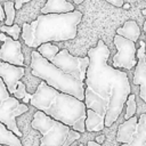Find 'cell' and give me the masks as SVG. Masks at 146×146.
<instances>
[{
    "label": "cell",
    "instance_id": "e0dca14e",
    "mask_svg": "<svg viewBox=\"0 0 146 146\" xmlns=\"http://www.w3.org/2000/svg\"><path fill=\"white\" fill-rule=\"evenodd\" d=\"M2 5L3 13H5V24L6 26H11L15 21V8H14V2L13 1H6Z\"/></svg>",
    "mask_w": 146,
    "mask_h": 146
},
{
    "label": "cell",
    "instance_id": "2e32d148",
    "mask_svg": "<svg viewBox=\"0 0 146 146\" xmlns=\"http://www.w3.org/2000/svg\"><path fill=\"white\" fill-rule=\"evenodd\" d=\"M35 51H36L42 58H44V59H47L48 62H50V60L58 54L59 48H58L57 46L50 43V42H47V43L40 44V46L36 48Z\"/></svg>",
    "mask_w": 146,
    "mask_h": 146
},
{
    "label": "cell",
    "instance_id": "8992f818",
    "mask_svg": "<svg viewBox=\"0 0 146 146\" xmlns=\"http://www.w3.org/2000/svg\"><path fill=\"white\" fill-rule=\"evenodd\" d=\"M29 111V106L19 103L13 96H10L0 79V123H2L10 132H13L16 137H22L23 133L19 131L16 117L26 113Z\"/></svg>",
    "mask_w": 146,
    "mask_h": 146
},
{
    "label": "cell",
    "instance_id": "7a4b0ae2",
    "mask_svg": "<svg viewBox=\"0 0 146 146\" xmlns=\"http://www.w3.org/2000/svg\"><path fill=\"white\" fill-rule=\"evenodd\" d=\"M29 104L52 120L67 125L79 133L86 131L84 103L48 87L43 81H41L36 90L31 94Z\"/></svg>",
    "mask_w": 146,
    "mask_h": 146
},
{
    "label": "cell",
    "instance_id": "d4e9b609",
    "mask_svg": "<svg viewBox=\"0 0 146 146\" xmlns=\"http://www.w3.org/2000/svg\"><path fill=\"white\" fill-rule=\"evenodd\" d=\"M5 21V13H3V8H2V5L0 3V22Z\"/></svg>",
    "mask_w": 146,
    "mask_h": 146
},
{
    "label": "cell",
    "instance_id": "484cf974",
    "mask_svg": "<svg viewBox=\"0 0 146 146\" xmlns=\"http://www.w3.org/2000/svg\"><path fill=\"white\" fill-rule=\"evenodd\" d=\"M87 146H100V145L96 144L94 140H89V141H88V144H87Z\"/></svg>",
    "mask_w": 146,
    "mask_h": 146
},
{
    "label": "cell",
    "instance_id": "603a6c76",
    "mask_svg": "<svg viewBox=\"0 0 146 146\" xmlns=\"http://www.w3.org/2000/svg\"><path fill=\"white\" fill-rule=\"evenodd\" d=\"M104 140H105V135H99V136H97L96 138H95V143L96 144H98V145H102V143H104Z\"/></svg>",
    "mask_w": 146,
    "mask_h": 146
},
{
    "label": "cell",
    "instance_id": "5bb4252c",
    "mask_svg": "<svg viewBox=\"0 0 146 146\" xmlns=\"http://www.w3.org/2000/svg\"><path fill=\"white\" fill-rule=\"evenodd\" d=\"M116 35L122 36L135 43L140 36V29L135 21H127L123 26L116 30Z\"/></svg>",
    "mask_w": 146,
    "mask_h": 146
},
{
    "label": "cell",
    "instance_id": "52a82bcc",
    "mask_svg": "<svg viewBox=\"0 0 146 146\" xmlns=\"http://www.w3.org/2000/svg\"><path fill=\"white\" fill-rule=\"evenodd\" d=\"M116 140L121 146H146V114L132 116L117 127Z\"/></svg>",
    "mask_w": 146,
    "mask_h": 146
},
{
    "label": "cell",
    "instance_id": "cb8c5ba5",
    "mask_svg": "<svg viewBox=\"0 0 146 146\" xmlns=\"http://www.w3.org/2000/svg\"><path fill=\"white\" fill-rule=\"evenodd\" d=\"M30 99H31V94L26 92V94H25V96H24V98L22 99V102H23V104H24V105H27V104L30 103Z\"/></svg>",
    "mask_w": 146,
    "mask_h": 146
},
{
    "label": "cell",
    "instance_id": "4dcf8cb0",
    "mask_svg": "<svg viewBox=\"0 0 146 146\" xmlns=\"http://www.w3.org/2000/svg\"><path fill=\"white\" fill-rule=\"evenodd\" d=\"M76 146H83V145H82V144H78Z\"/></svg>",
    "mask_w": 146,
    "mask_h": 146
},
{
    "label": "cell",
    "instance_id": "277c9868",
    "mask_svg": "<svg viewBox=\"0 0 146 146\" xmlns=\"http://www.w3.org/2000/svg\"><path fill=\"white\" fill-rule=\"evenodd\" d=\"M30 66L32 75L41 79L48 87L83 102L84 83L54 66L50 62L42 58L35 50L31 52Z\"/></svg>",
    "mask_w": 146,
    "mask_h": 146
},
{
    "label": "cell",
    "instance_id": "83f0119b",
    "mask_svg": "<svg viewBox=\"0 0 146 146\" xmlns=\"http://www.w3.org/2000/svg\"><path fill=\"white\" fill-rule=\"evenodd\" d=\"M122 8H123V9H129V8H130V5H129L128 2H124L123 6H122Z\"/></svg>",
    "mask_w": 146,
    "mask_h": 146
},
{
    "label": "cell",
    "instance_id": "1f68e13d",
    "mask_svg": "<svg viewBox=\"0 0 146 146\" xmlns=\"http://www.w3.org/2000/svg\"><path fill=\"white\" fill-rule=\"evenodd\" d=\"M0 146H3V145H0Z\"/></svg>",
    "mask_w": 146,
    "mask_h": 146
},
{
    "label": "cell",
    "instance_id": "7402d4cb",
    "mask_svg": "<svg viewBox=\"0 0 146 146\" xmlns=\"http://www.w3.org/2000/svg\"><path fill=\"white\" fill-rule=\"evenodd\" d=\"M107 2H108L110 5H113V6L119 7V8H122V6H123V3H124L123 0H107Z\"/></svg>",
    "mask_w": 146,
    "mask_h": 146
},
{
    "label": "cell",
    "instance_id": "9a60e30c",
    "mask_svg": "<svg viewBox=\"0 0 146 146\" xmlns=\"http://www.w3.org/2000/svg\"><path fill=\"white\" fill-rule=\"evenodd\" d=\"M0 145L3 146H23L21 139L10 132L2 123H0Z\"/></svg>",
    "mask_w": 146,
    "mask_h": 146
},
{
    "label": "cell",
    "instance_id": "9c48e42d",
    "mask_svg": "<svg viewBox=\"0 0 146 146\" xmlns=\"http://www.w3.org/2000/svg\"><path fill=\"white\" fill-rule=\"evenodd\" d=\"M114 46L117 49V52L112 57V64L113 68H125V70H131L132 67L136 66L137 59H136V51L137 47L133 42L115 35L113 39Z\"/></svg>",
    "mask_w": 146,
    "mask_h": 146
},
{
    "label": "cell",
    "instance_id": "30bf717a",
    "mask_svg": "<svg viewBox=\"0 0 146 146\" xmlns=\"http://www.w3.org/2000/svg\"><path fill=\"white\" fill-rule=\"evenodd\" d=\"M0 60L14 66L24 65V55L22 52V44L19 41H14L10 36H7L6 40L0 46Z\"/></svg>",
    "mask_w": 146,
    "mask_h": 146
},
{
    "label": "cell",
    "instance_id": "d6986e66",
    "mask_svg": "<svg viewBox=\"0 0 146 146\" xmlns=\"http://www.w3.org/2000/svg\"><path fill=\"white\" fill-rule=\"evenodd\" d=\"M127 105V110H125V114H124V119L128 120L130 117H132L136 113V108H137V105H136V95L133 94H130L124 103Z\"/></svg>",
    "mask_w": 146,
    "mask_h": 146
},
{
    "label": "cell",
    "instance_id": "f1b7e54d",
    "mask_svg": "<svg viewBox=\"0 0 146 146\" xmlns=\"http://www.w3.org/2000/svg\"><path fill=\"white\" fill-rule=\"evenodd\" d=\"M73 2H74V3H76V5H80V3H82V2H83V0H74ZM73 2H72V3H73Z\"/></svg>",
    "mask_w": 146,
    "mask_h": 146
},
{
    "label": "cell",
    "instance_id": "4fadbf2b",
    "mask_svg": "<svg viewBox=\"0 0 146 146\" xmlns=\"http://www.w3.org/2000/svg\"><path fill=\"white\" fill-rule=\"evenodd\" d=\"M74 5L66 0H49L46 2V5L41 8V15L47 14H67L74 11Z\"/></svg>",
    "mask_w": 146,
    "mask_h": 146
},
{
    "label": "cell",
    "instance_id": "8fae6325",
    "mask_svg": "<svg viewBox=\"0 0 146 146\" xmlns=\"http://www.w3.org/2000/svg\"><path fill=\"white\" fill-rule=\"evenodd\" d=\"M25 68L21 66H14L7 63L0 62V79L2 80L6 89L10 96L14 95L18 81L24 76Z\"/></svg>",
    "mask_w": 146,
    "mask_h": 146
},
{
    "label": "cell",
    "instance_id": "4316f807",
    "mask_svg": "<svg viewBox=\"0 0 146 146\" xmlns=\"http://www.w3.org/2000/svg\"><path fill=\"white\" fill-rule=\"evenodd\" d=\"M6 38H7V35H6L5 33H1V32H0V41L3 42V41L6 40Z\"/></svg>",
    "mask_w": 146,
    "mask_h": 146
},
{
    "label": "cell",
    "instance_id": "ba28073f",
    "mask_svg": "<svg viewBox=\"0 0 146 146\" xmlns=\"http://www.w3.org/2000/svg\"><path fill=\"white\" fill-rule=\"evenodd\" d=\"M50 63L64 73L75 78L80 82H83L86 79V71L89 65V57H76L71 55L67 49H63L58 51Z\"/></svg>",
    "mask_w": 146,
    "mask_h": 146
},
{
    "label": "cell",
    "instance_id": "f546056e",
    "mask_svg": "<svg viewBox=\"0 0 146 146\" xmlns=\"http://www.w3.org/2000/svg\"><path fill=\"white\" fill-rule=\"evenodd\" d=\"M141 14H143V15H146V10H145V9H144V10H141Z\"/></svg>",
    "mask_w": 146,
    "mask_h": 146
},
{
    "label": "cell",
    "instance_id": "ac0fdd59",
    "mask_svg": "<svg viewBox=\"0 0 146 146\" xmlns=\"http://www.w3.org/2000/svg\"><path fill=\"white\" fill-rule=\"evenodd\" d=\"M0 31L1 33H7L14 41H18V38L21 35V26H18V24H13L11 26H6V25H1L0 26Z\"/></svg>",
    "mask_w": 146,
    "mask_h": 146
},
{
    "label": "cell",
    "instance_id": "44dd1931",
    "mask_svg": "<svg viewBox=\"0 0 146 146\" xmlns=\"http://www.w3.org/2000/svg\"><path fill=\"white\" fill-rule=\"evenodd\" d=\"M29 1H30V0H16V1L14 2V8H15V10L21 9L22 6H23L24 3H27Z\"/></svg>",
    "mask_w": 146,
    "mask_h": 146
},
{
    "label": "cell",
    "instance_id": "7c38bea8",
    "mask_svg": "<svg viewBox=\"0 0 146 146\" xmlns=\"http://www.w3.org/2000/svg\"><path fill=\"white\" fill-rule=\"evenodd\" d=\"M137 55V64L133 73L132 82L133 84L140 86L139 96L146 102V55H145V42L140 41V47L136 51Z\"/></svg>",
    "mask_w": 146,
    "mask_h": 146
},
{
    "label": "cell",
    "instance_id": "5b68a950",
    "mask_svg": "<svg viewBox=\"0 0 146 146\" xmlns=\"http://www.w3.org/2000/svg\"><path fill=\"white\" fill-rule=\"evenodd\" d=\"M31 127L41 133L40 146H71L81 138V133L52 120L40 111L34 113Z\"/></svg>",
    "mask_w": 146,
    "mask_h": 146
},
{
    "label": "cell",
    "instance_id": "6da1fadb",
    "mask_svg": "<svg viewBox=\"0 0 146 146\" xmlns=\"http://www.w3.org/2000/svg\"><path fill=\"white\" fill-rule=\"evenodd\" d=\"M89 65L86 71L84 106L86 131L96 132L111 127L123 111L130 95L128 74L108 64L110 49L99 39L87 52Z\"/></svg>",
    "mask_w": 146,
    "mask_h": 146
},
{
    "label": "cell",
    "instance_id": "ffe728a7",
    "mask_svg": "<svg viewBox=\"0 0 146 146\" xmlns=\"http://www.w3.org/2000/svg\"><path fill=\"white\" fill-rule=\"evenodd\" d=\"M26 92H27V91H26V87H25V84H24L23 82L18 81L17 87H16V90H15V92H14L13 97L19 102V100H22V99L24 98V96H25V94H26Z\"/></svg>",
    "mask_w": 146,
    "mask_h": 146
},
{
    "label": "cell",
    "instance_id": "3957f363",
    "mask_svg": "<svg viewBox=\"0 0 146 146\" xmlns=\"http://www.w3.org/2000/svg\"><path fill=\"white\" fill-rule=\"evenodd\" d=\"M82 21V13L74 10L67 14L39 15L30 24L21 27V36L30 48H38L42 43L72 40L78 34V25Z\"/></svg>",
    "mask_w": 146,
    "mask_h": 146
}]
</instances>
